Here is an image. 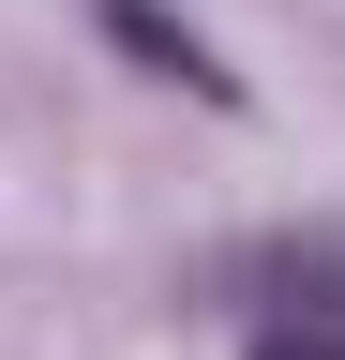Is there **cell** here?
Returning <instances> with one entry per match:
<instances>
[{
  "label": "cell",
  "mask_w": 345,
  "mask_h": 360,
  "mask_svg": "<svg viewBox=\"0 0 345 360\" xmlns=\"http://www.w3.org/2000/svg\"><path fill=\"white\" fill-rule=\"evenodd\" d=\"M240 360H345V255H300L271 285V315H255Z\"/></svg>",
  "instance_id": "1"
},
{
  "label": "cell",
  "mask_w": 345,
  "mask_h": 360,
  "mask_svg": "<svg viewBox=\"0 0 345 360\" xmlns=\"http://www.w3.org/2000/svg\"><path fill=\"white\" fill-rule=\"evenodd\" d=\"M105 30H120V45H136V60H150V75H181V90H210V105H240V90H226V60H210V45H195L181 15H150V0H105Z\"/></svg>",
  "instance_id": "2"
}]
</instances>
